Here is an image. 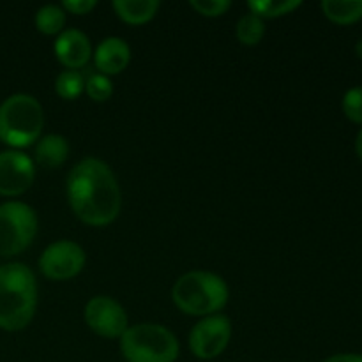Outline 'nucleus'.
Masks as SVG:
<instances>
[{
    "label": "nucleus",
    "mask_w": 362,
    "mask_h": 362,
    "mask_svg": "<svg viewBox=\"0 0 362 362\" xmlns=\"http://www.w3.org/2000/svg\"><path fill=\"white\" fill-rule=\"evenodd\" d=\"M85 92L92 101L105 103L112 98L113 83L110 76H105L101 73H92L88 74L87 81H85Z\"/></svg>",
    "instance_id": "obj_20"
},
{
    "label": "nucleus",
    "mask_w": 362,
    "mask_h": 362,
    "mask_svg": "<svg viewBox=\"0 0 362 362\" xmlns=\"http://www.w3.org/2000/svg\"><path fill=\"white\" fill-rule=\"evenodd\" d=\"M42 126L45 113L34 95L13 94L0 103V141L13 151L34 145Z\"/></svg>",
    "instance_id": "obj_4"
},
{
    "label": "nucleus",
    "mask_w": 362,
    "mask_h": 362,
    "mask_svg": "<svg viewBox=\"0 0 362 362\" xmlns=\"http://www.w3.org/2000/svg\"><path fill=\"white\" fill-rule=\"evenodd\" d=\"M300 0H250L247 2V9L250 13L257 14L262 20H271V18H279L290 14L300 7Z\"/></svg>",
    "instance_id": "obj_17"
},
{
    "label": "nucleus",
    "mask_w": 362,
    "mask_h": 362,
    "mask_svg": "<svg viewBox=\"0 0 362 362\" xmlns=\"http://www.w3.org/2000/svg\"><path fill=\"white\" fill-rule=\"evenodd\" d=\"M189 6L200 16L219 18L228 13L230 7H232V2L230 0H189Z\"/></svg>",
    "instance_id": "obj_22"
},
{
    "label": "nucleus",
    "mask_w": 362,
    "mask_h": 362,
    "mask_svg": "<svg viewBox=\"0 0 362 362\" xmlns=\"http://www.w3.org/2000/svg\"><path fill=\"white\" fill-rule=\"evenodd\" d=\"M324 362H362L361 354H338V356H332Z\"/></svg>",
    "instance_id": "obj_24"
},
{
    "label": "nucleus",
    "mask_w": 362,
    "mask_h": 362,
    "mask_svg": "<svg viewBox=\"0 0 362 362\" xmlns=\"http://www.w3.org/2000/svg\"><path fill=\"white\" fill-rule=\"evenodd\" d=\"M35 165L27 154L20 151L0 152V194L20 197L32 186Z\"/></svg>",
    "instance_id": "obj_10"
},
{
    "label": "nucleus",
    "mask_w": 362,
    "mask_h": 362,
    "mask_svg": "<svg viewBox=\"0 0 362 362\" xmlns=\"http://www.w3.org/2000/svg\"><path fill=\"white\" fill-rule=\"evenodd\" d=\"M232 338V324L225 315H211L198 322L189 334V349L194 357L211 361L221 356Z\"/></svg>",
    "instance_id": "obj_8"
},
{
    "label": "nucleus",
    "mask_w": 362,
    "mask_h": 362,
    "mask_svg": "<svg viewBox=\"0 0 362 362\" xmlns=\"http://www.w3.org/2000/svg\"><path fill=\"white\" fill-rule=\"evenodd\" d=\"M356 152L362 161V127H361L359 133H357V138H356Z\"/></svg>",
    "instance_id": "obj_25"
},
{
    "label": "nucleus",
    "mask_w": 362,
    "mask_h": 362,
    "mask_svg": "<svg viewBox=\"0 0 362 362\" xmlns=\"http://www.w3.org/2000/svg\"><path fill=\"white\" fill-rule=\"evenodd\" d=\"M66 11L62 6H45L35 13V28L45 35H59L66 30Z\"/></svg>",
    "instance_id": "obj_16"
},
{
    "label": "nucleus",
    "mask_w": 362,
    "mask_h": 362,
    "mask_svg": "<svg viewBox=\"0 0 362 362\" xmlns=\"http://www.w3.org/2000/svg\"><path fill=\"white\" fill-rule=\"evenodd\" d=\"M69 156V141L62 134H46L35 145V163L42 168H59Z\"/></svg>",
    "instance_id": "obj_13"
},
{
    "label": "nucleus",
    "mask_w": 362,
    "mask_h": 362,
    "mask_svg": "<svg viewBox=\"0 0 362 362\" xmlns=\"http://www.w3.org/2000/svg\"><path fill=\"white\" fill-rule=\"evenodd\" d=\"M85 81H87L85 73L76 69H66L57 76L55 90L62 99L73 101L85 92Z\"/></svg>",
    "instance_id": "obj_18"
},
{
    "label": "nucleus",
    "mask_w": 362,
    "mask_h": 362,
    "mask_svg": "<svg viewBox=\"0 0 362 362\" xmlns=\"http://www.w3.org/2000/svg\"><path fill=\"white\" fill-rule=\"evenodd\" d=\"M228 286L214 272H186L175 281L172 299L182 313L191 317H211L228 303Z\"/></svg>",
    "instance_id": "obj_3"
},
{
    "label": "nucleus",
    "mask_w": 362,
    "mask_h": 362,
    "mask_svg": "<svg viewBox=\"0 0 362 362\" xmlns=\"http://www.w3.org/2000/svg\"><path fill=\"white\" fill-rule=\"evenodd\" d=\"M83 247L73 240H57L42 251L39 258V271L53 281H66L80 274L85 267Z\"/></svg>",
    "instance_id": "obj_7"
},
{
    "label": "nucleus",
    "mask_w": 362,
    "mask_h": 362,
    "mask_svg": "<svg viewBox=\"0 0 362 362\" xmlns=\"http://www.w3.org/2000/svg\"><path fill=\"white\" fill-rule=\"evenodd\" d=\"M320 7L332 23L352 25L362 18V0H324Z\"/></svg>",
    "instance_id": "obj_15"
},
{
    "label": "nucleus",
    "mask_w": 362,
    "mask_h": 362,
    "mask_svg": "<svg viewBox=\"0 0 362 362\" xmlns=\"http://www.w3.org/2000/svg\"><path fill=\"white\" fill-rule=\"evenodd\" d=\"M37 308V283L30 267L20 262L0 265V329L23 331Z\"/></svg>",
    "instance_id": "obj_2"
},
{
    "label": "nucleus",
    "mask_w": 362,
    "mask_h": 362,
    "mask_svg": "<svg viewBox=\"0 0 362 362\" xmlns=\"http://www.w3.org/2000/svg\"><path fill=\"white\" fill-rule=\"evenodd\" d=\"M120 352L127 362H175L179 341L158 324H138L120 336Z\"/></svg>",
    "instance_id": "obj_5"
},
{
    "label": "nucleus",
    "mask_w": 362,
    "mask_h": 362,
    "mask_svg": "<svg viewBox=\"0 0 362 362\" xmlns=\"http://www.w3.org/2000/svg\"><path fill=\"white\" fill-rule=\"evenodd\" d=\"M159 0H115L113 9L117 16L129 25L148 23L158 14Z\"/></svg>",
    "instance_id": "obj_14"
},
{
    "label": "nucleus",
    "mask_w": 362,
    "mask_h": 362,
    "mask_svg": "<svg viewBox=\"0 0 362 362\" xmlns=\"http://www.w3.org/2000/svg\"><path fill=\"white\" fill-rule=\"evenodd\" d=\"M67 202L80 221L90 226L113 223L122 207V193L112 168L95 158L81 159L66 180Z\"/></svg>",
    "instance_id": "obj_1"
},
{
    "label": "nucleus",
    "mask_w": 362,
    "mask_h": 362,
    "mask_svg": "<svg viewBox=\"0 0 362 362\" xmlns=\"http://www.w3.org/2000/svg\"><path fill=\"white\" fill-rule=\"evenodd\" d=\"M95 6H98L95 0H64L62 2V9L71 14H76V16L88 14Z\"/></svg>",
    "instance_id": "obj_23"
},
{
    "label": "nucleus",
    "mask_w": 362,
    "mask_h": 362,
    "mask_svg": "<svg viewBox=\"0 0 362 362\" xmlns=\"http://www.w3.org/2000/svg\"><path fill=\"white\" fill-rule=\"evenodd\" d=\"M57 60L62 64L66 69H76L87 66L92 57L90 39L76 28H66L62 34L57 35L55 45H53Z\"/></svg>",
    "instance_id": "obj_11"
},
{
    "label": "nucleus",
    "mask_w": 362,
    "mask_h": 362,
    "mask_svg": "<svg viewBox=\"0 0 362 362\" xmlns=\"http://www.w3.org/2000/svg\"><path fill=\"white\" fill-rule=\"evenodd\" d=\"M356 53H357V57L362 60V39L356 45Z\"/></svg>",
    "instance_id": "obj_26"
},
{
    "label": "nucleus",
    "mask_w": 362,
    "mask_h": 362,
    "mask_svg": "<svg viewBox=\"0 0 362 362\" xmlns=\"http://www.w3.org/2000/svg\"><path fill=\"white\" fill-rule=\"evenodd\" d=\"M343 113L346 119L362 126V87H354L343 95Z\"/></svg>",
    "instance_id": "obj_21"
},
{
    "label": "nucleus",
    "mask_w": 362,
    "mask_h": 362,
    "mask_svg": "<svg viewBox=\"0 0 362 362\" xmlns=\"http://www.w3.org/2000/svg\"><path fill=\"white\" fill-rule=\"evenodd\" d=\"M235 34L237 39H239L244 46H257L258 42L262 41V37L265 35L264 20L253 13L244 14V16H240V20L237 21Z\"/></svg>",
    "instance_id": "obj_19"
},
{
    "label": "nucleus",
    "mask_w": 362,
    "mask_h": 362,
    "mask_svg": "<svg viewBox=\"0 0 362 362\" xmlns=\"http://www.w3.org/2000/svg\"><path fill=\"white\" fill-rule=\"evenodd\" d=\"M131 60V48L124 39L106 37L98 45L94 53L95 69L105 76L122 73Z\"/></svg>",
    "instance_id": "obj_12"
},
{
    "label": "nucleus",
    "mask_w": 362,
    "mask_h": 362,
    "mask_svg": "<svg viewBox=\"0 0 362 362\" xmlns=\"http://www.w3.org/2000/svg\"><path fill=\"white\" fill-rule=\"evenodd\" d=\"M37 214L23 202L0 205V257L11 258L27 250L37 235Z\"/></svg>",
    "instance_id": "obj_6"
},
{
    "label": "nucleus",
    "mask_w": 362,
    "mask_h": 362,
    "mask_svg": "<svg viewBox=\"0 0 362 362\" xmlns=\"http://www.w3.org/2000/svg\"><path fill=\"white\" fill-rule=\"evenodd\" d=\"M85 322L101 338L115 339L127 331V313L115 299L106 296L92 297L85 306Z\"/></svg>",
    "instance_id": "obj_9"
}]
</instances>
